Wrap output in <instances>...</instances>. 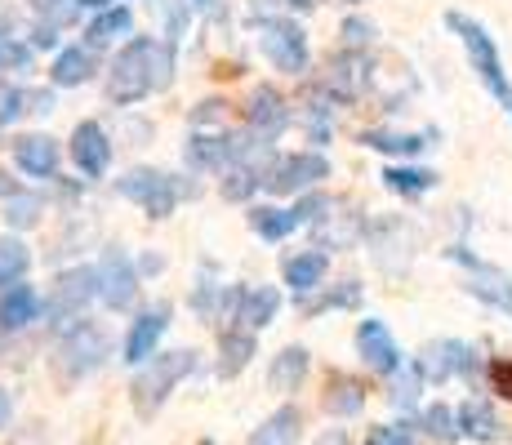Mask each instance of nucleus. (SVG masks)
Segmentation results:
<instances>
[{"mask_svg":"<svg viewBox=\"0 0 512 445\" xmlns=\"http://www.w3.org/2000/svg\"><path fill=\"white\" fill-rule=\"evenodd\" d=\"M170 63L174 58L165 54L152 36H134L112 63L107 98H112V103H139V98H147L152 89H161L165 81H170Z\"/></svg>","mask_w":512,"mask_h":445,"instance_id":"obj_1","label":"nucleus"},{"mask_svg":"<svg viewBox=\"0 0 512 445\" xmlns=\"http://www.w3.org/2000/svg\"><path fill=\"white\" fill-rule=\"evenodd\" d=\"M446 27L459 36V45L468 49V63H472V72H477V81L486 85L490 98H495V103L512 116V81H508V72H504V58H499L495 36H490L486 27L477 23V18L459 14V9H450V14H446Z\"/></svg>","mask_w":512,"mask_h":445,"instance_id":"obj_2","label":"nucleus"},{"mask_svg":"<svg viewBox=\"0 0 512 445\" xmlns=\"http://www.w3.org/2000/svg\"><path fill=\"white\" fill-rule=\"evenodd\" d=\"M446 259H450V263H459V267L468 272L464 290L472 294V299H481V303H490L495 312L512 316V276H508V272H499L495 263L477 259V254H472L468 245H450Z\"/></svg>","mask_w":512,"mask_h":445,"instance_id":"obj_3","label":"nucleus"},{"mask_svg":"<svg viewBox=\"0 0 512 445\" xmlns=\"http://www.w3.org/2000/svg\"><path fill=\"white\" fill-rule=\"evenodd\" d=\"M192 365H196V352H170V356H161V361L152 356V361H147V370L134 379V388H130L134 410H139V414H156V405L179 388V379L192 370Z\"/></svg>","mask_w":512,"mask_h":445,"instance_id":"obj_4","label":"nucleus"},{"mask_svg":"<svg viewBox=\"0 0 512 445\" xmlns=\"http://www.w3.org/2000/svg\"><path fill=\"white\" fill-rule=\"evenodd\" d=\"M121 196H130L134 205H143L152 219H170L174 205H179V178L174 174H161V170H130L121 178Z\"/></svg>","mask_w":512,"mask_h":445,"instance_id":"obj_5","label":"nucleus"},{"mask_svg":"<svg viewBox=\"0 0 512 445\" xmlns=\"http://www.w3.org/2000/svg\"><path fill=\"white\" fill-rule=\"evenodd\" d=\"M326 174H330V161L321 152H294V156H281V161L268 165L263 187H268L272 196H285V192H303V187L321 183Z\"/></svg>","mask_w":512,"mask_h":445,"instance_id":"obj_6","label":"nucleus"},{"mask_svg":"<svg viewBox=\"0 0 512 445\" xmlns=\"http://www.w3.org/2000/svg\"><path fill=\"white\" fill-rule=\"evenodd\" d=\"M415 370L428 383H446V379H455V374H472V370H477V352H472L468 343H459V339H432L428 348L419 352Z\"/></svg>","mask_w":512,"mask_h":445,"instance_id":"obj_7","label":"nucleus"},{"mask_svg":"<svg viewBox=\"0 0 512 445\" xmlns=\"http://www.w3.org/2000/svg\"><path fill=\"white\" fill-rule=\"evenodd\" d=\"M263 54L277 63V72H303L308 67V36L299 23H263Z\"/></svg>","mask_w":512,"mask_h":445,"instance_id":"obj_8","label":"nucleus"},{"mask_svg":"<svg viewBox=\"0 0 512 445\" xmlns=\"http://www.w3.org/2000/svg\"><path fill=\"white\" fill-rule=\"evenodd\" d=\"M170 330V303H152L143 316H134L130 339H125V361L130 365H147L156 356V343Z\"/></svg>","mask_w":512,"mask_h":445,"instance_id":"obj_9","label":"nucleus"},{"mask_svg":"<svg viewBox=\"0 0 512 445\" xmlns=\"http://www.w3.org/2000/svg\"><path fill=\"white\" fill-rule=\"evenodd\" d=\"M357 352L374 374H397L401 370V348L383 321H361L357 325Z\"/></svg>","mask_w":512,"mask_h":445,"instance_id":"obj_10","label":"nucleus"},{"mask_svg":"<svg viewBox=\"0 0 512 445\" xmlns=\"http://www.w3.org/2000/svg\"><path fill=\"white\" fill-rule=\"evenodd\" d=\"M134 290H139V272H134V263L121 250H112L103 259V267H98V299L107 308H130Z\"/></svg>","mask_w":512,"mask_h":445,"instance_id":"obj_11","label":"nucleus"},{"mask_svg":"<svg viewBox=\"0 0 512 445\" xmlns=\"http://www.w3.org/2000/svg\"><path fill=\"white\" fill-rule=\"evenodd\" d=\"M72 161L81 165V174H90V178L107 174V165H112V143H107V134H103L98 121H81L72 130Z\"/></svg>","mask_w":512,"mask_h":445,"instance_id":"obj_12","label":"nucleus"},{"mask_svg":"<svg viewBox=\"0 0 512 445\" xmlns=\"http://www.w3.org/2000/svg\"><path fill=\"white\" fill-rule=\"evenodd\" d=\"M103 352H107V339L94 330V325H76L72 334L63 339V348H58V356H63V370L67 374H90L94 365H103Z\"/></svg>","mask_w":512,"mask_h":445,"instance_id":"obj_13","label":"nucleus"},{"mask_svg":"<svg viewBox=\"0 0 512 445\" xmlns=\"http://www.w3.org/2000/svg\"><path fill=\"white\" fill-rule=\"evenodd\" d=\"M285 121H290V112H285V98L277 94L272 85H259L250 94V103H245V125H250L259 138H272L285 130Z\"/></svg>","mask_w":512,"mask_h":445,"instance_id":"obj_14","label":"nucleus"},{"mask_svg":"<svg viewBox=\"0 0 512 445\" xmlns=\"http://www.w3.org/2000/svg\"><path fill=\"white\" fill-rule=\"evenodd\" d=\"M281 312V294L272 290V285H259V290H241L232 294V316H236V330H263V325L272 321V316Z\"/></svg>","mask_w":512,"mask_h":445,"instance_id":"obj_15","label":"nucleus"},{"mask_svg":"<svg viewBox=\"0 0 512 445\" xmlns=\"http://www.w3.org/2000/svg\"><path fill=\"white\" fill-rule=\"evenodd\" d=\"M94 294H98V267H72V272H63L54 281V312L58 316L81 312Z\"/></svg>","mask_w":512,"mask_h":445,"instance_id":"obj_16","label":"nucleus"},{"mask_svg":"<svg viewBox=\"0 0 512 445\" xmlns=\"http://www.w3.org/2000/svg\"><path fill=\"white\" fill-rule=\"evenodd\" d=\"M14 161L27 178H49L58 170V143L49 134H27L14 143Z\"/></svg>","mask_w":512,"mask_h":445,"instance_id":"obj_17","label":"nucleus"},{"mask_svg":"<svg viewBox=\"0 0 512 445\" xmlns=\"http://www.w3.org/2000/svg\"><path fill=\"white\" fill-rule=\"evenodd\" d=\"M455 414H459V437H468V441H499V419H495V410H490L486 397H468Z\"/></svg>","mask_w":512,"mask_h":445,"instance_id":"obj_18","label":"nucleus"},{"mask_svg":"<svg viewBox=\"0 0 512 445\" xmlns=\"http://www.w3.org/2000/svg\"><path fill=\"white\" fill-rule=\"evenodd\" d=\"M36 312H41V299H36L32 285H9L5 299H0V325L5 330H23L27 321H36Z\"/></svg>","mask_w":512,"mask_h":445,"instance_id":"obj_19","label":"nucleus"},{"mask_svg":"<svg viewBox=\"0 0 512 445\" xmlns=\"http://www.w3.org/2000/svg\"><path fill=\"white\" fill-rule=\"evenodd\" d=\"M299 428H303V414L294 405H281L263 428H254L250 445H299Z\"/></svg>","mask_w":512,"mask_h":445,"instance_id":"obj_20","label":"nucleus"},{"mask_svg":"<svg viewBox=\"0 0 512 445\" xmlns=\"http://www.w3.org/2000/svg\"><path fill=\"white\" fill-rule=\"evenodd\" d=\"M54 85L58 89H76V85H85L94 76V58H90V49H63V54L54 58Z\"/></svg>","mask_w":512,"mask_h":445,"instance_id":"obj_21","label":"nucleus"},{"mask_svg":"<svg viewBox=\"0 0 512 445\" xmlns=\"http://www.w3.org/2000/svg\"><path fill=\"white\" fill-rule=\"evenodd\" d=\"M326 267H330L326 254L308 250V254H299V259L285 263V285H290V290H299V294H308V290H317V285H321Z\"/></svg>","mask_w":512,"mask_h":445,"instance_id":"obj_22","label":"nucleus"},{"mask_svg":"<svg viewBox=\"0 0 512 445\" xmlns=\"http://www.w3.org/2000/svg\"><path fill=\"white\" fill-rule=\"evenodd\" d=\"M219 352H223V361H219V374L223 379H232V374H241L245 365H250V356H254V334L250 330H223V339H219Z\"/></svg>","mask_w":512,"mask_h":445,"instance_id":"obj_23","label":"nucleus"},{"mask_svg":"<svg viewBox=\"0 0 512 445\" xmlns=\"http://www.w3.org/2000/svg\"><path fill=\"white\" fill-rule=\"evenodd\" d=\"M383 187L397 196H423L437 187V174L432 170H415V165H388L383 170Z\"/></svg>","mask_w":512,"mask_h":445,"instance_id":"obj_24","label":"nucleus"},{"mask_svg":"<svg viewBox=\"0 0 512 445\" xmlns=\"http://www.w3.org/2000/svg\"><path fill=\"white\" fill-rule=\"evenodd\" d=\"M303 374H308V352L303 348H285L277 361H272V388L277 392H299V383H303Z\"/></svg>","mask_w":512,"mask_h":445,"instance_id":"obj_25","label":"nucleus"},{"mask_svg":"<svg viewBox=\"0 0 512 445\" xmlns=\"http://www.w3.org/2000/svg\"><path fill=\"white\" fill-rule=\"evenodd\" d=\"M361 405H366V388H361L357 379H343V374H334L330 392H326V410L339 414V419H348V414H361Z\"/></svg>","mask_w":512,"mask_h":445,"instance_id":"obj_26","label":"nucleus"},{"mask_svg":"<svg viewBox=\"0 0 512 445\" xmlns=\"http://www.w3.org/2000/svg\"><path fill=\"white\" fill-rule=\"evenodd\" d=\"M250 227L263 236V241H285V236L299 227L294 219V210H277V205H259V210H250Z\"/></svg>","mask_w":512,"mask_h":445,"instance_id":"obj_27","label":"nucleus"},{"mask_svg":"<svg viewBox=\"0 0 512 445\" xmlns=\"http://www.w3.org/2000/svg\"><path fill=\"white\" fill-rule=\"evenodd\" d=\"M361 143L374 147V152H388V156H419L428 147L423 134H392V130H366Z\"/></svg>","mask_w":512,"mask_h":445,"instance_id":"obj_28","label":"nucleus"},{"mask_svg":"<svg viewBox=\"0 0 512 445\" xmlns=\"http://www.w3.org/2000/svg\"><path fill=\"white\" fill-rule=\"evenodd\" d=\"M187 156H192V165H223V161H232L236 156V138L228 134H196L192 138V147H187Z\"/></svg>","mask_w":512,"mask_h":445,"instance_id":"obj_29","label":"nucleus"},{"mask_svg":"<svg viewBox=\"0 0 512 445\" xmlns=\"http://www.w3.org/2000/svg\"><path fill=\"white\" fill-rule=\"evenodd\" d=\"M419 428L428 432L432 441H455L459 437V414L450 410V405H441V401H432L428 410L419 414Z\"/></svg>","mask_w":512,"mask_h":445,"instance_id":"obj_30","label":"nucleus"},{"mask_svg":"<svg viewBox=\"0 0 512 445\" xmlns=\"http://www.w3.org/2000/svg\"><path fill=\"white\" fill-rule=\"evenodd\" d=\"M134 27V14L125 5H116V9H103V14L90 23V45H107L112 36H125Z\"/></svg>","mask_w":512,"mask_h":445,"instance_id":"obj_31","label":"nucleus"},{"mask_svg":"<svg viewBox=\"0 0 512 445\" xmlns=\"http://www.w3.org/2000/svg\"><path fill=\"white\" fill-rule=\"evenodd\" d=\"M357 303H361V285L357 281H343V285H334V290L321 294V299H303V312L321 316L330 308H357Z\"/></svg>","mask_w":512,"mask_h":445,"instance_id":"obj_32","label":"nucleus"},{"mask_svg":"<svg viewBox=\"0 0 512 445\" xmlns=\"http://www.w3.org/2000/svg\"><path fill=\"white\" fill-rule=\"evenodd\" d=\"M27 245L14 241V236H0V285H14L27 276Z\"/></svg>","mask_w":512,"mask_h":445,"instance_id":"obj_33","label":"nucleus"},{"mask_svg":"<svg viewBox=\"0 0 512 445\" xmlns=\"http://www.w3.org/2000/svg\"><path fill=\"white\" fill-rule=\"evenodd\" d=\"M366 445H415V428L410 423H379V428H370Z\"/></svg>","mask_w":512,"mask_h":445,"instance_id":"obj_34","label":"nucleus"},{"mask_svg":"<svg viewBox=\"0 0 512 445\" xmlns=\"http://www.w3.org/2000/svg\"><path fill=\"white\" fill-rule=\"evenodd\" d=\"M486 379H490V388H495L499 397L512 401V356H495V361L486 365Z\"/></svg>","mask_w":512,"mask_h":445,"instance_id":"obj_35","label":"nucleus"},{"mask_svg":"<svg viewBox=\"0 0 512 445\" xmlns=\"http://www.w3.org/2000/svg\"><path fill=\"white\" fill-rule=\"evenodd\" d=\"M254 187H263V178H259V174H250V170H232V174H228V183H223V196H228V201H245V196H250Z\"/></svg>","mask_w":512,"mask_h":445,"instance_id":"obj_36","label":"nucleus"},{"mask_svg":"<svg viewBox=\"0 0 512 445\" xmlns=\"http://www.w3.org/2000/svg\"><path fill=\"white\" fill-rule=\"evenodd\" d=\"M23 107H27V94H23V89H14V85L0 81V125L18 121V116H23Z\"/></svg>","mask_w":512,"mask_h":445,"instance_id":"obj_37","label":"nucleus"},{"mask_svg":"<svg viewBox=\"0 0 512 445\" xmlns=\"http://www.w3.org/2000/svg\"><path fill=\"white\" fill-rule=\"evenodd\" d=\"M32 63V49L18 45L14 36H0V72H9V67H27Z\"/></svg>","mask_w":512,"mask_h":445,"instance_id":"obj_38","label":"nucleus"},{"mask_svg":"<svg viewBox=\"0 0 512 445\" xmlns=\"http://www.w3.org/2000/svg\"><path fill=\"white\" fill-rule=\"evenodd\" d=\"M326 210H330V196H303V201L299 205H294V219H299V223H321V219H326Z\"/></svg>","mask_w":512,"mask_h":445,"instance_id":"obj_39","label":"nucleus"},{"mask_svg":"<svg viewBox=\"0 0 512 445\" xmlns=\"http://www.w3.org/2000/svg\"><path fill=\"white\" fill-rule=\"evenodd\" d=\"M419 383H423V374L410 365V374H406V379H397V388H392V401H397L401 410H410V405H415V388H419Z\"/></svg>","mask_w":512,"mask_h":445,"instance_id":"obj_40","label":"nucleus"},{"mask_svg":"<svg viewBox=\"0 0 512 445\" xmlns=\"http://www.w3.org/2000/svg\"><path fill=\"white\" fill-rule=\"evenodd\" d=\"M370 36H374V27L366 18H348V23H343V41L348 45H370Z\"/></svg>","mask_w":512,"mask_h":445,"instance_id":"obj_41","label":"nucleus"},{"mask_svg":"<svg viewBox=\"0 0 512 445\" xmlns=\"http://www.w3.org/2000/svg\"><path fill=\"white\" fill-rule=\"evenodd\" d=\"M312 445H352V437H348V432H339V428H330V432H321Z\"/></svg>","mask_w":512,"mask_h":445,"instance_id":"obj_42","label":"nucleus"},{"mask_svg":"<svg viewBox=\"0 0 512 445\" xmlns=\"http://www.w3.org/2000/svg\"><path fill=\"white\" fill-rule=\"evenodd\" d=\"M27 103H32V112H49V94H27Z\"/></svg>","mask_w":512,"mask_h":445,"instance_id":"obj_43","label":"nucleus"},{"mask_svg":"<svg viewBox=\"0 0 512 445\" xmlns=\"http://www.w3.org/2000/svg\"><path fill=\"white\" fill-rule=\"evenodd\" d=\"M9 410H14V405H9V392L0 388V428H5V423H9Z\"/></svg>","mask_w":512,"mask_h":445,"instance_id":"obj_44","label":"nucleus"},{"mask_svg":"<svg viewBox=\"0 0 512 445\" xmlns=\"http://www.w3.org/2000/svg\"><path fill=\"white\" fill-rule=\"evenodd\" d=\"M76 5H94V9H103V5H112V0H76Z\"/></svg>","mask_w":512,"mask_h":445,"instance_id":"obj_45","label":"nucleus"},{"mask_svg":"<svg viewBox=\"0 0 512 445\" xmlns=\"http://www.w3.org/2000/svg\"><path fill=\"white\" fill-rule=\"evenodd\" d=\"M290 5H294V9H312V5H317V0H290Z\"/></svg>","mask_w":512,"mask_h":445,"instance_id":"obj_46","label":"nucleus"},{"mask_svg":"<svg viewBox=\"0 0 512 445\" xmlns=\"http://www.w3.org/2000/svg\"><path fill=\"white\" fill-rule=\"evenodd\" d=\"M0 36H5V18H0Z\"/></svg>","mask_w":512,"mask_h":445,"instance_id":"obj_47","label":"nucleus"},{"mask_svg":"<svg viewBox=\"0 0 512 445\" xmlns=\"http://www.w3.org/2000/svg\"><path fill=\"white\" fill-rule=\"evenodd\" d=\"M348 5H361V0H348Z\"/></svg>","mask_w":512,"mask_h":445,"instance_id":"obj_48","label":"nucleus"}]
</instances>
